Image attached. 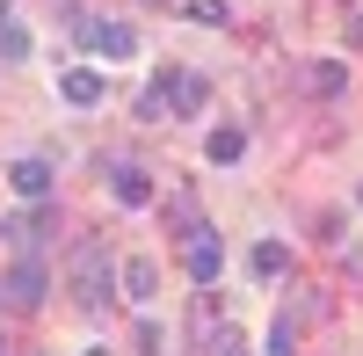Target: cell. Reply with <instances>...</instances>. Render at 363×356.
I'll return each mask as SVG.
<instances>
[{
	"label": "cell",
	"instance_id": "11",
	"mask_svg": "<svg viewBox=\"0 0 363 356\" xmlns=\"http://www.w3.org/2000/svg\"><path fill=\"white\" fill-rule=\"evenodd\" d=\"M124 299H131V306H153V299H160V269H153L145 255L124 262Z\"/></svg>",
	"mask_w": 363,
	"mask_h": 356
},
{
	"label": "cell",
	"instance_id": "13",
	"mask_svg": "<svg viewBox=\"0 0 363 356\" xmlns=\"http://www.w3.org/2000/svg\"><path fill=\"white\" fill-rule=\"evenodd\" d=\"M247 269H255L262 284H277V277L291 269V247H284V240H255V255H247Z\"/></svg>",
	"mask_w": 363,
	"mask_h": 356
},
{
	"label": "cell",
	"instance_id": "1",
	"mask_svg": "<svg viewBox=\"0 0 363 356\" xmlns=\"http://www.w3.org/2000/svg\"><path fill=\"white\" fill-rule=\"evenodd\" d=\"M66 277H73V306L95 313V306H109V291H116V277H124V269H116V255L95 240V233H87V240H73Z\"/></svg>",
	"mask_w": 363,
	"mask_h": 356
},
{
	"label": "cell",
	"instance_id": "19",
	"mask_svg": "<svg viewBox=\"0 0 363 356\" xmlns=\"http://www.w3.org/2000/svg\"><path fill=\"white\" fill-rule=\"evenodd\" d=\"M203 356H247V335H240V328H218V335L203 342Z\"/></svg>",
	"mask_w": 363,
	"mask_h": 356
},
{
	"label": "cell",
	"instance_id": "12",
	"mask_svg": "<svg viewBox=\"0 0 363 356\" xmlns=\"http://www.w3.org/2000/svg\"><path fill=\"white\" fill-rule=\"evenodd\" d=\"M203 153H211V167H240V153H247V131H240V124H218V131L203 138Z\"/></svg>",
	"mask_w": 363,
	"mask_h": 356
},
{
	"label": "cell",
	"instance_id": "17",
	"mask_svg": "<svg viewBox=\"0 0 363 356\" xmlns=\"http://www.w3.org/2000/svg\"><path fill=\"white\" fill-rule=\"evenodd\" d=\"M262 356H298V328H291V313H277V328H269V349Z\"/></svg>",
	"mask_w": 363,
	"mask_h": 356
},
{
	"label": "cell",
	"instance_id": "4",
	"mask_svg": "<svg viewBox=\"0 0 363 356\" xmlns=\"http://www.w3.org/2000/svg\"><path fill=\"white\" fill-rule=\"evenodd\" d=\"M80 44L95 51V58H131V51H138V29H131V22H95V15H87V22H80Z\"/></svg>",
	"mask_w": 363,
	"mask_h": 356
},
{
	"label": "cell",
	"instance_id": "25",
	"mask_svg": "<svg viewBox=\"0 0 363 356\" xmlns=\"http://www.w3.org/2000/svg\"><path fill=\"white\" fill-rule=\"evenodd\" d=\"M160 8H167V0H160Z\"/></svg>",
	"mask_w": 363,
	"mask_h": 356
},
{
	"label": "cell",
	"instance_id": "2",
	"mask_svg": "<svg viewBox=\"0 0 363 356\" xmlns=\"http://www.w3.org/2000/svg\"><path fill=\"white\" fill-rule=\"evenodd\" d=\"M0 291H8V306H22V313H37V306H44V291H51V269H44L37 255H22L15 269L0 277Z\"/></svg>",
	"mask_w": 363,
	"mask_h": 356
},
{
	"label": "cell",
	"instance_id": "7",
	"mask_svg": "<svg viewBox=\"0 0 363 356\" xmlns=\"http://www.w3.org/2000/svg\"><path fill=\"white\" fill-rule=\"evenodd\" d=\"M109 196L124 204V211H145V204H153V182H145V167L116 160V167H109Z\"/></svg>",
	"mask_w": 363,
	"mask_h": 356
},
{
	"label": "cell",
	"instance_id": "23",
	"mask_svg": "<svg viewBox=\"0 0 363 356\" xmlns=\"http://www.w3.org/2000/svg\"><path fill=\"white\" fill-rule=\"evenodd\" d=\"M0 356H8V342H0Z\"/></svg>",
	"mask_w": 363,
	"mask_h": 356
},
{
	"label": "cell",
	"instance_id": "8",
	"mask_svg": "<svg viewBox=\"0 0 363 356\" xmlns=\"http://www.w3.org/2000/svg\"><path fill=\"white\" fill-rule=\"evenodd\" d=\"M44 226H51V211L37 204V211H22V218H0V240H8L15 255H37V240H44Z\"/></svg>",
	"mask_w": 363,
	"mask_h": 356
},
{
	"label": "cell",
	"instance_id": "22",
	"mask_svg": "<svg viewBox=\"0 0 363 356\" xmlns=\"http://www.w3.org/2000/svg\"><path fill=\"white\" fill-rule=\"evenodd\" d=\"M87 356H109V349H87Z\"/></svg>",
	"mask_w": 363,
	"mask_h": 356
},
{
	"label": "cell",
	"instance_id": "21",
	"mask_svg": "<svg viewBox=\"0 0 363 356\" xmlns=\"http://www.w3.org/2000/svg\"><path fill=\"white\" fill-rule=\"evenodd\" d=\"M0 22H15V15H8V0H0Z\"/></svg>",
	"mask_w": 363,
	"mask_h": 356
},
{
	"label": "cell",
	"instance_id": "16",
	"mask_svg": "<svg viewBox=\"0 0 363 356\" xmlns=\"http://www.w3.org/2000/svg\"><path fill=\"white\" fill-rule=\"evenodd\" d=\"M167 109H174V102H167V73H153V87L138 95V116H145V124H160Z\"/></svg>",
	"mask_w": 363,
	"mask_h": 356
},
{
	"label": "cell",
	"instance_id": "18",
	"mask_svg": "<svg viewBox=\"0 0 363 356\" xmlns=\"http://www.w3.org/2000/svg\"><path fill=\"white\" fill-rule=\"evenodd\" d=\"M138 356H167V328H160V320H138Z\"/></svg>",
	"mask_w": 363,
	"mask_h": 356
},
{
	"label": "cell",
	"instance_id": "9",
	"mask_svg": "<svg viewBox=\"0 0 363 356\" xmlns=\"http://www.w3.org/2000/svg\"><path fill=\"white\" fill-rule=\"evenodd\" d=\"M58 95H66L73 109H95L102 102V73L95 66H66V73H58Z\"/></svg>",
	"mask_w": 363,
	"mask_h": 356
},
{
	"label": "cell",
	"instance_id": "14",
	"mask_svg": "<svg viewBox=\"0 0 363 356\" xmlns=\"http://www.w3.org/2000/svg\"><path fill=\"white\" fill-rule=\"evenodd\" d=\"M218 328H225V320H218V299H211V291H203V299H196V313H189V342L203 349V342L218 335Z\"/></svg>",
	"mask_w": 363,
	"mask_h": 356
},
{
	"label": "cell",
	"instance_id": "3",
	"mask_svg": "<svg viewBox=\"0 0 363 356\" xmlns=\"http://www.w3.org/2000/svg\"><path fill=\"white\" fill-rule=\"evenodd\" d=\"M182 262H189L196 284H211V277L225 269V240H218L211 226H189V233H182Z\"/></svg>",
	"mask_w": 363,
	"mask_h": 356
},
{
	"label": "cell",
	"instance_id": "15",
	"mask_svg": "<svg viewBox=\"0 0 363 356\" xmlns=\"http://www.w3.org/2000/svg\"><path fill=\"white\" fill-rule=\"evenodd\" d=\"M182 15H189V22H203V29H225V22H233V8H225V0H182Z\"/></svg>",
	"mask_w": 363,
	"mask_h": 356
},
{
	"label": "cell",
	"instance_id": "6",
	"mask_svg": "<svg viewBox=\"0 0 363 356\" xmlns=\"http://www.w3.org/2000/svg\"><path fill=\"white\" fill-rule=\"evenodd\" d=\"M298 87H306L313 102H335L349 87V66H342V58H306V66H298Z\"/></svg>",
	"mask_w": 363,
	"mask_h": 356
},
{
	"label": "cell",
	"instance_id": "5",
	"mask_svg": "<svg viewBox=\"0 0 363 356\" xmlns=\"http://www.w3.org/2000/svg\"><path fill=\"white\" fill-rule=\"evenodd\" d=\"M160 73H167V102H174V116H203L211 80H203V73H189V66H160Z\"/></svg>",
	"mask_w": 363,
	"mask_h": 356
},
{
	"label": "cell",
	"instance_id": "10",
	"mask_svg": "<svg viewBox=\"0 0 363 356\" xmlns=\"http://www.w3.org/2000/svg\"><path fill=\"white\" fill-rule=\"evenodd\" d=\"M8 182H15L22 204H51V167H44V160H15V167H8Z\"/></svg>",
	"mask_w": 363,
	"mask_h": 356
},
{
	"label": "cell",
	"instance_id": "24",
	"mask_svg": "<svg viewBox=\"0 0 363 356\" xmlns=\"http://www.w3.org/2000/svg\"><path fill=\"white\" fill-rule=\"evenodd\" d=\"M356 204H363V189H356Z\"/></svg>",
	"mask_w": 363,
	"mask_h": 356
},
{
	"label": "cell",
	"instance_id": "20",
	"mask_svg": "<svg viewBox=\"0 0 363 356\" xmlns=\"http://www.w3.org/2000/svg\"><path fill=\"white\" fill-rule=\"evenodd\" d=\"M0 58H29V29L22 22H0Z\"/></svg>",
	"mask_w": 363,
	"mask_h": 356
}]
</instances>
